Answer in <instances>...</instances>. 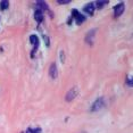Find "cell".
<instances>
[{"label":"cell","instance_id":"cell-1","mask_svg":"<svg viewBox=\"0 0 133 133\" xmlns=\"http://www.w3.org/2000/svg\"><path fill=\"white\" fill-rule=\"evenodd\" d=\"M77 95H78L77 88H73V89H71L67 93H66V101H72Z\"/></svg>","mask_w":133,"mask_h":133},{"label":"cell","instance_id":"cell-2","mask_svg":"<svg viewBox=\"0 0 133 133\" xmlns=\"http://www.w3.org/2000/svg\"><path fill=\"white\" fill-rule=\"evenodd\" d=\"M124 8H125L124 4H118L117 6H115V7H114V17L121 16V15H122V13L124 11Z\"/></svg>","mask_w":133,"mask_h":133},{"label":"cell","instance_id":"cell-3","mask_svg":"<svg viewBox=\"0 0 133 133\" xmlns=\"http://www.w3.org/2000/svg\"><path fill=\"white\" fill-rule=\"evenodd\" d=\"M72 17H74V18L76 19L77 24H82L84 21H85V17H84L83 15H81L77 10H73V16H72Z\"/></svg>","mask_w":133,"mask_h":133},{"label":"cell","instance_id":"cell-4","mask_svg":"<svg viewBox=\"0 0 133 133\" xmlns=\"http://www.w3.org/2000/svg\"><path fill=\"white\" fill-rule=\"evenodd\" d=\"M102 104H104V100H102V98H99V99H97V100L95 101V104L92 105V111H96V110H98V109H100V108L102 107Z\"/></svg>","mask_w":133,"mask_h":133},{"label":"cell","instance_id":"cell-5","mask_svg":"<svg viewBox=\"0 0 133 133\" xmlns=\"http://www.w3.org/2000/svg\"><path fill=\"white\" fill-rule=\"evenodd\" d=\"M49 74H50V76L52 77V78H56L57 77V66H56L55 63H52V64L50 65Z\"/></svg>","mask_w":133,"mask_h":133},{"label":"cell","instance_id":"cell-6","mask_svg":"<svg viewBox=\"0 0 133 133\" xmlns=\"http://www.w3.org/2000/svg\"><path fill=\"white\" fill-rule=\"evenodd\" d=\"M34 18H35V21H37L38 23H41L42 21H43V14H42V11L41 10H37L34 13Z\"/></svg>","mask_w":133,"mask_h":133},{"label":"cell","instance_id":"cell-7","mask_svg":"<svg viewBox=\"0 0 133 133\" xmlns=\"http://www.w3.org/2000/svg\"><path fill=\"white\" fill-rule=\"evenodd\" d=\"M84 11L88 13L89 15H92L93 11H95V6H93V4H89V5L84 6Z\"/></svg>","mask_w":133,"mask_h":133},{"label":"cell","instance_id":"cell-8","mask_svg":"<svg viewBox=\"0 0 133 133\" xmlns=\"http://www.w3.org/2000/svg\"><path fill=\"white\" fill-rule=\"evenodd\" d=\"M95 33H96V30H92V31H90V32L87 34L85 41H87L89 44H91V43H92V39H93V37H95V35H93Z\"/></svg>","mask_w":133,"mask_h":133},{"label":"cell","instance_id":"cell-9","mask_svg":"<svg viewBox=\"0 0 133 133\" xmlns=\"http://www.w3.org/2000/svg\"><path fill=\"white\" fill-rule=\"evenodd\" d=\"M30 41H31L32 44H34L35 48H38V46H39V39H38L37 35H31V37H30Z\"/></svg>","mask_w":133,"mask_h":133},{"label":"cell","instance_id":"cell-10","mask_svg":"<svg viewBox=\"0 0 133 133\" xmlns=\"http://www.w3.org/2000/svg\"><path fill=\"white\" fill-rule=\"evenodd\" d=\"M8 6H9V2H8V1H6V0H4V1H1V2H0V9H1V10L7 9V8H8Z\"/></svg>","mask_w":133,"mask_h":133},{"label":"cell","instance_id":"cell-11","mask_svg":"<svg viewBox=\"0 0 133 133\" xmlns=\"http://www.w3.org/2000/svg\"><path fill=\"white\" fill-rule=\"evenodd\" d=\"M107 4H108V1H98V2H97V7H98V9H100L102 6H105Z\"/></svg>","mask_w":133,"mask_h":133},{"label":"cell","instance_id":"cell-12","mask_svg":"<svg viewBox=\"0 0 133 133\" xmlns=\"http://www.w3.org/2000/svg\"><path fill=\"white\" fill-rule=\"evenodd\" d=\"M69 1H58V4H60V5H66V4H68Z\"/></svg>","mask_w":133,"mask_h":133}]
</instances>
